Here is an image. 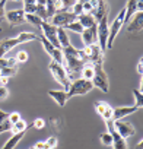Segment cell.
<instances>
[{
	"mask_svg": "<svg viewBox=\"0 0 143 149\" xmlns=\"http://www.w3.org/2000/svg\"><path fill=\"white\" fill-rule=\"evenodd\" d=\"M6 2H8V0H0V21H3L5 16H6V10H5Z\"/></svg>",
	"mask_w": 143,
	"mask_h": 149,
	"instance_id": "obj_36",
	"label": "cell"
},
{
	"mask_svg": "<svg viewBox=\"0 0 143 149\" xmlns=\"http://www.w3.org/2000/svg\"><path fill=\"white\" fill-rule=\"evenodd\" d=\"M40 41H41L44 50L47 51V54H48L56 63H60V64L64 66V57H63V51H61V48H56V47H54L50 41H47L42 35L40 37Z\"/></svg>",
	"mask_w": 143,
	"mask_h": 149,
	"instance_id": "obj_10",
	"label": "cell"
},
{
	"mask_svg": "<svg viewBox=\"0 0 143 149\" xmlns=\"http://www.w3.org/2000/svg\"><path fill=\"white\" fill-rule=\"evenodd\" d=\"M6 118H8V113H5L3 110H0V123L5 121Z\"/></svg>",
	"mask_w": 143,
	"mask_h": 149,
	"instance_id": "obj_42",
	"label": "cell"
},
{
	"mask_svg": "<svg viewBox=\"0 0 143 149\" xmlns=\"http://www.w3.org/2000/svg\"><path fill=\"white\" fill-rule=\"evenodd\" d=\"M22 117H21V114L18 113V111H13V113H10V114H8V120L13 124V123H16V121H19Z\"/></svg>",
	"mask_w": 143,
	"mask_h": 149,
	"instance_id": "obj_34",
	"label": "cell"
},
{
	"mask_svg": "<svg viewBox=\"0 0 143 149\" xmlns=\"http://www.w3.org/2000/svg\"><path fill=\"white\" fill-rule=\"evenodd\" d=\"M107 123V129H108V133L111 134V137H112V149H128V145H127V142H126V139L124 137H121L118 133H117V130L114 129V120L112 118H110V120H107L105 121Z\"/></svg>",
	"mask_w": 143,
	"mask_h": 149,
	"instance_id": "obj_8",
	"label": "cell"
},
{
	"mask_svg": "<svg viewBox=\"0 0 143 149\" xmlns=\"http://www.w3.org/2000/svg\"><path fill=\"white\" fill-rule=\"evenodd\" d=\"M40 29L42 31V37H44L47 41H50L56 48H61L60 44H58V40H57V28H56V26H53V25H51L50 22H47V21H42L41 25H40Z\"/></svg>",
	"mask_w": 143,
	"mask_h": 149,
	"instance_id": "obj_9",
	"label": "cell"
},
{
	"mask_svg": "<svg viewBox=\"0 0 143 149\" xmlns=\"http://www.w3.org/2000/svg\"><path fill=\"white\" fill-rule=\"evenodd\" d=\"M18 67V63L15 58H6V57H0V70L5 69V67Z\"/></svg>",
	"mask_w": 143,
	"mask_h": 149,
	"instance_id": "obj_26",
	"label": "cell"
},
{
	"mask_svg": "<svg viewBox=\"0 0 143 149\" xmlns=\"http://www.w3.org/2000/svg\"><path fill=\"white\" fill-rule=\"evenodd\" d=\"M15 2H19V0H15Z\"/></svg>",
	"mask_w": 143,
	"mask_h": 149,
	"instance_id": "obj_49",
	"label": "cell"
},
{
	"mask_svg": "<svg viewBox=\"0 0 143 149\" xmlns=\"http://www.w3.org/2000/svg\"><path fill=\"white\" fill-rule=\"evenodd\" d=\"M96 34H98V45H99L101 50L105 53V50H107V40H108V34H110L108 15L102 16V18L96 22Z\"/></svg>",
	"mask_w": 143,
	"mask_h": 149,
	"instance_id": "obj_6",
	"label": "cell"
},
{
	"mask_svg": "<svg viewBox=\"0 0 143 149\" xmlns=\"http://www.w3.org/2000/svg\"><path fill=\"white\" fill-rule=\"evenodd\" d=\"M142 67H143V64H142V58L139 60V64H137V72H139V74H140V76H142Z\"/></svg>",
	"mask_w": 143,
	"mask_h": 149,
	"instance_id": "obj_43",
	"label": "cell"
},
{
	"mask_svg": "<svg viewBox=\"0 0 143 149\" xmlns=\"http://www.w3.org/2000/svg\"><path fill=\"white\" fill-rule=\"evenodd\" d=\"M24 136H25V133H15V134H12V137L0 148V149H15L16 146H18V143L24 139Z\"/></svg>",
	"mask_w": 143,
	"mask_h": 149,
	"instance_id": "obj_20",
	"label": "cell"
},
{
	"mask_svg": "<svg viewBox=\"0 0 143 149\" xmlns=\"http://www.w3.org/2000/svg\"><path fill=\"white\" fill-rule=\"evenodd\" d=\"M94 89V85L91 81L88 79H75V81H72L69 89L66 91L67 92V97L69 98H73V97H78V95H86L88 92H91Z\"/></svg>",
	"mask_w": 143,
	"mask_h": 149,
	"instance_id": "obj_3",
	"label": "cell"
},
{
	"mask_svg": "<svg viewBox=\"0 0 143 149\" xmlns=\"http://www.w3.org/2000/svg\"><path fill=\"white\" fill-rule=\"evenodd\" d=\"M10 127H12V123L6 118L5 121L0 123V133H6V132H10Z\"/></svg>",
	"mask_w": 143,
	"mask_h": 149,
	"instance_id": "obj_33",
	"label": "cell"
},
{
	"mask_svg": "<svg viewBox=\"0 0 143 149\" xmlns=\"http://www.w3.org/2000/svg\"><path fill=\"white\" fill-rule=\"evenodd\" d=\"M94 107L96 110V113L107 121L110 118H112V107L107 102V101H95L94 102Z\"/></svg>",
	"mask_w": 143,
	"mask_h": 149,
	"instance_id": "obj_15",
	"label": "cell"
},
{
	"mask_svg": "<svg viewBox=\"0 0 143 149\" xmlns=\"http://www.w3.org/2000/svg\"><path fill=\"white\" fill-rule=\"evenodd\" d=\"M124 9H126L124 24H127V22L133 18V15H134L136 12H142V9H143V3H142V0H128L127 5L124 6Z\"/></svg>",
	"mask_w": 143,
	"mask_h": 149,
	"instance_id": "obj_13",
	"label": "cell"
},
{
	"mask_svg": "<svg viewBox=\"0 0 143 149\" xmlns=\"http://www.w3.org/2000/svg\"><path fill=\"white\" fill-rule=\"evenodd\" d=\"M35 2H37V5H45V2H47V0H35Z\"/></svg>",
	"mask_w": 143,
	"mask_h": 149,
	"instance_id": "obj_45",
	"label": "cell"
},
{
	"mask_svg": "<svg viewBox=\"0 0 143 149\" xmlns=\"http://www.w3.org/2000/svg\"><path fill=\"white\" fill-rule=\"evenodd\" d=\"M6 19L9 22L10 26H18V25H22L25 24V12L24 9H13V10H9L6 13Z\"/></svg>",
	"mask_w": 143,
	"mask_h": 149,
	"instance_id": "obj_12",
	"label": "cell"
},
{
	"mask_svg": "<svg viewBox=\"0 0 143 149\" xmlns=\"http://www.w3.org/2000/svg\"><path fill=\"white\" fill-rule=\"evenodd\" d=\"M99 140H101V143H102L104 146H111V145H112V137H111V134H110L108 132L101 133V134H99Z\"/></svg>",
	"mask_w": 143,
	"mask_h": 149,
	"instance_id": "obj_31",
	"label": "cell"
},
{
	"mask_svg": "<svg viewBox=\"0 0 143 149\" xmlns=\"http://www.w3.org/2000/svg\"><path fill=\"white\" fill-rule=\"evenodd\" d=\"M22 2H24V5H37L35 0H22Z\"/></svg>",
	"mask_w": 143,
	"mask_h": 149,
	"instance_id": "obj_44",
	"label": "cell"
},
{
	"mask_svg": "<svg viewBox=\"0 0 143 149\" xmlns=\"http://www.w3.org/2000/svg\"><path fill=\"white\" fill-rule=\"evenodd\" d=\"M114 129H115L117 133H118L121 137H124V139H127V137H130V136H133V134L136 133L134 126H133L131 123H128V121H124L123 118H121V120H114Z\"/></svg>",
	"mask_w": 143,
	"mask_h": 149,
	"instance_id": "obj_11",
	"label": "cell"
},
{
	"mask_svg": "<svg viewBox=\"0 0 143 149\" xmlns=\"http://www.w3.org/2000/svg\"><path fill=\"white\" fill-rule=\"evenodd\" d=\"M28 129V123L25 121V120H19V121H16V123H13L12 124V127H10V132L15 134V133H25V130Z\"/></svg>",
	"mask_w": 143,
	"mask_h": 149,
	"instance_id": "obj_24",
	"label": "cell"
},
{
	"mask_svg": "<svg viewBox=\"0 0 143 149\" xmlns=\"http://www.w3.org/2000/svg\"><path fill=\"white\" fill-rule=\"evenodd\" d=\"M139 108L136 105H130V107H115L112 108V120H121L130 114H134Z\"/></svg>",
	"mask_w": 143,
	"mask_h": 149,
	"instance_id": "obj_17",
	"label": "cell"
},
{
	"mask_svg": "<svg viewBox=\"0 0 143 149\" xmlns=\"http://www.w3.org/2000/svg\"><path fill=\"white\" fill-rule=\"evenodd\" d=\"M32 126H34L37 130H41V129H44V127H45V121H44L42 118H37V120L32 123Z\"/></svg>",
	"mask_w": 143,
	"mask_h": 149,
	"instance_id": "obj_38",
	"label": "cell"
},
{
	"mask_svg": "<svg viewBox=\"0 0 143 149\" xmlns=\"http://www.w3.org/2000/svg\"><path fill=\"white\" fill-rule=\"evenodd\" d=\"M142 28H143V13L142 12H136L133 15V18L128 21L127 31L130 34H136V32H140Z\"/></svg>",
	"mask_w": 143,
	"mask_h": 149,
	"instance_id": "obj_16",
	"label": "cell"
},
{
	"mask_svg": "<svg viewBox=\"0 0 143 149\" xmlns=\"http://www.w3.org/2000/svg\"><path fill=\"white\" fill-rule=\"evenodd\" d=\"M35 15H37L38 18H41L42 21H47V22H48L47 12H45V6H42V5H37V12H35Z\"/></svg>",
	"mask_w": 143,
	"mask_h": 149,
	"instance_id": "obj_32",
	"label": "cell"
},
{
	"mask_svg": "<svg viewBox=\"0 0 143 149\" xmlns=\"http://www.w3.org/2000/svg\"><path fill=\"white\" fill-rule=\"evenodd\" d=\"M28 58H29V56H28V53H26L25 50H21V51H18V54H16V57H15L16 63H19V64H24V63H26V61H28Z\"/></svg>",
	"mask_w": 143,
	"mask_h": 149,
	"instance_id": "obj_30",
	"label": "cell"
},
{
	"mask_svg": "<svg viewBox=\"0 0 143 149\" xmlns=\"http://www.w3.org/2000/svg\"><path fill=\"white\" fill-rule=\"evenodd\" d=\"M34 146H37L38 149H51V148L45 143V140H44V142H38V143H37V145H34Z\"/></svg>",
	"mask_w": 143,
	"mask_h": 149,
	"instance_id": "obj_40",
	"label": "cell"
},
{
	"mask_svg": "<svg viewBox=\"0 0 143 149\" xmlns=\"http://www.w3.org/2000/svg\"><path fill=\"white\" fill-rule=\"evenodd\" d=\"M45 143L51 148V149H54V148H57V143H58V139L56 137V136H50V137H47V140H45Z\"/></svg>",
	"mask_w": 143,
	"mask_h": 149,
	"instance_id": "obj_35",
	"label": "cell"
},
{
	"mask_svg": "<svg viewBox=\"0 0 143 149\" xmlns=\"http://www.w3.org/2000/svg\"><path fill=\"white\" fill-rule=\"evenodd\" d=\"M2 31H3V28H2V26H0V32H2Z\"/></svg>",
	"mask_w": 143,
	"mask_h": 149,
	"instance_id": "obj_48",
	"label": "cell"
},
{
	"mask_svg": "<svg viewBox=\"0 0 143 149\" xmlns=\"http://www.w3.org/2000/svg\"><path fill=\"white\" fill-rule=\"evenodd\" d=\"M64 29H69V31H72V32H76V34H82V31L85 29L78 21H73V22H70L69 25H66L64 26Z\"/></svg>",
	"mask_w": 143,
	"mask_h": 149,
	"instance_id": "obj_25",
	"label": "cell"
},
{
	"mask_svg": "<svg viewBox=\"0 0 143 149\" xmlns=\"http://www.w3.org/2000/svg\"><path fill=\"white\" fill-rule=\"evenodd\" d=\"M76 21H78L83 28H91V26L96 25V21H95V18H94L91 13H82V15H79V16L76 18Z\"/></svg>",
	"mask_w": 143,
	"mask_h": 149,
	"instance_id": "obj_19",
	"label": "cell"
},
{
	"mask_svg": "<svg viewBox=\"0 0 143 149\" xmlns=\"http://www.w3.org/2000/svg\"><path fill=\"white\" fill-rule=\"evenodd\" d=\"M45 12H47V18L48 21L54 16V13L57 12V0H47L45 2Z\"/></svg>",
	"mask_w": 143,
	"mask_h": 149,
	"instance_id": "obj_23",
	"label": "cell"
},
{
	"mask_svg": "<svg viewBox=\"0 0 143 149\" xmlns=\"http://www.w3.org/2000/svg\"><path fill=\"white\" fill-rule=\"evenodd\" d=\"M9 97V91L6 86H0V100H6Z\"/></svg>",
	"mask_w": 143,
	"mask_h": 149,
	"instance_id": "obj_39",
	"label": "cell"
},
{
	"mask_svg": "<svg viewBox=\"0 0 143 149\" xmlns=\"http://www.w3.org/2000/svg\"><path fill=\"white\" fill-rule=\"evenodd\" d=\"M142 145H143V142H142V140H140V142H139V143H137V148H136V149H142Z\"/></svg>",
	"mask_w": 143,
	"mask_h": 149,
	"instance_id": "obj_46",
	"label": "cell"
},
{
	"mask_svg": "<svg viewBox=\"0 0 143 149\" xmlns=\"http://www.w3.org/2000/svg\"><path fill=\"white\" fill-rule=\"evenodd\" d=\"M25 21L29 22V24H32V25H35V26H38V28H40V25H41V22H42V19L38 18V16L34 15V13H25Z\"/></svg>",
	"mask_w": 143,
	"mask_h": 149,
	"instance_id": "obj_27",
	"label": "cell"
},
{
	"mask_svg": "<svg viewBox=\"0 0 143 149\" xmlns=\"http://www.w3.org/2000/svg\"><path fill=\"white\" fill-rule=\"evenodd\" d=\"M94 73H95V64L94 63H85L82 70H81V74L83 79H88V81H92L94 78Z\"/></svg>",
	"mask_w": 143,
	"mask_h": 149,
	"instance_id": "obj_21",
	"label": "cell"
},
{
	"mask_svg": "<svg viewBox=\"0 0 143 149\" xmlns=\"http://www.w3.org/2000/svg\"><path fill=\"white\" fill-rule=\"evenodd\" d=\"M131 92H133L134 100H136V107L140 110L143 107V94H142V89H133Z\"/></svg>",
	"mask_w": 143,
	"mask_h": 149,
	"instance_id": "obj_29",
	"label": "cell"
},
{
	"mask_svg": "<svg viewBox=\"0 0 143 149\" xmlns=\"http://www.w3.org/2000/svg\"><path fill=\"white\" fill-rule=\"evenodd\" d=\"M48 97L53 98V101H56L58 107H64L66 102H67V100H69L67 92H66L64 89H58V91L51 89V91H48Z\"/></svg>",
	"mask_w": 143,
	"mask_h": 149,
	"instance_id": "obj_18",
	"label": "cell"
},
{
	"mask_svg": "<svg viewBox=\"0 0 143 149\" xmlns=\"http://www.w3.org/2000/svg\"><path fill=\"white\" fill-rule=\"evenodd\" d=\"M29 149H38V148H37V146H32V148H29Z\"/></svg>",
	"mask_w": 143,
	"mask_h": 149,
	"instance_id": "obj_47",
	"label": "cell"
},
{
	"mask_svg": "<svg viewBox=\"0 0 143 149\" xmlns=\"http://www.w3.org/2000/svg\"><path fill=\"white\" fill-rule=\"evenodd\" d=\"M16 73H18V67H12V66H9V67H5V69L0 70V76L12 78V76H15Z\"/></svg>",
	"mask_w": 143,
	"mask_h": 149,
	"instance_id": "obj_28",
	"label": "cell"
},
{
	"mask_svg": "<svg viewBox=\"0 0 143 149\" xmlns=\"http://www.w3.org/2000/svg\"><path fill=\"white\" fill-rule=\"evenodd\" d=\"M91 82H92L94 88H98V89H101V91L105 92V94L110 91L108 74H107V72L104 70V66H102V64L95 66V73H94V78H92Z\"/></svg>",
	"mask_w": 143,
	"mask_h": 149,
	"instance_id": "obj_5",
	"label": "cell"
},
{
	"mask_svg": "<svg viewBox=\"0 0 143 149\" xmlns=\"http://www.w3.org/2000/svg\"><path fill=\"white\" fill-rule=\"evenodd\" d=\"M124 16H126V9L123 8V9L118 12V15L115 16V19L112 21V24H111L110 34H108V40H107V50L112 48V45H114V41H115L117 35L120 34V31H121L123 25H124Z\"/></svg>",
	"mask_w": 143,
	"mask_h": 149,
	"instance_id": "obj_4",
	"label": "cell"
},
{
	"mask_svg": "<svg viewBox=\"0 0 143 149\" xmlns=\"http://www.w3.org/2000/svg\"><path fill=\"white\" fill-rule=\"evenodd\" d=\"M73 21H76V16L72 13V10H58L54 13V16L48 22L56 28H64L66 25H69Z\"/></svg>",
	"mask_w": 143,
	"mask_h": 149,
	"instance_id": "obj_7",
	"label": "cell"
},
{
	"mask_svg": "<svg viewBox=\"0 0 143 149\" xmlns=\"http://www.w3.org/2000/svg\"><path fill=\"white\" fill-rule=\"evenodd\" d=\"M29 41H40V37H37L35 34L32 32H21L18 37L15 38H6V40H2L0 41V57H5L10 50H13L16 45L19 44H25V42H29Z\"/></svg>",
	"mask_w": 143,
	"mask_h": 149,
	"instance_id": "obj_1",
	"label": "cell"
},
{
	"mask_svg": "<svg viewBox=\"0 0 143 149\" xmlns=\"http://www.w3.org/2000/svg\"><path fill=\"white\" fill-rule=\"evenodd\" d=\"M24 12L25 13H34L37 12V5H24Z\"/></svg>",
	"mask_w": 143,
	"mask_h": 149,
	"instance_id": "obj_37",
	"label": "cell"
},
{
	"mask_svg": "<svg viewBox=\"0 0 143 149\" xmlns=\"http://www.w3.org/2000/svg\"><path fill=\"white\" fill-rule=\"evenodd\" d=\"M8 82H9V78H6V76H0V86H6Z\"/></svg>",
	"mask_w": 143,
	"mask_h": 149,
	"instance_id": "obj_41",
	"label": "cell"
},
{
	"mask_svg": "<svg viewBox=\"0 0 143 149\" xmlns=\"http://www.w3.org/2000/svg\"><path fill=\"white\" fill-rule=\"evenodd\" d=\"M57 40H58V44L61 48H66L70 45V40H69V35L64 28H57Z\"/></svg>",
	"mask_w": 143,
	"mask_h": 149,
	"instance_id": "obj_22",
	"label": "cell"
},
{
	"mask_svg": "<svg viewBox=\"0 0 143 149\" xmlns=\"http://www.w3.org/2000/svg\"><path fill=\"white\" fill-rule=\"evenodd\" d=\"M48 70L51 72L54 81L58 82V84L64 88V91H67L69 86H70V84H72V79L69 78V74H67V72H66V67H64L63 64L56 63L54 60H51V61L48 63Z\"/></svg>",
	"mask_w": 143,
	"mask_h": 149,
	"instance_id": "obj_2",
	"label": "cell"
},
{
	"mask_svg": "<svg viewBox=\"0 0 143 149\" xmlns=\"http://www.w3.org/2000/svg\"><path fill=\"white\" fill-rule=\"evenodd\" d=\"M82 41L85 47H89L92 44H98V34H96V25L91 26V28H85L82 31Z\"/></svg>",
	"mask_w": 143,
	"mask_h": 149,
	"instance_id": "obj_14",
	"label": "cell"
}]
</instances>
